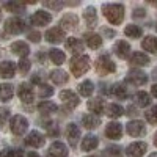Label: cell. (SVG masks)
<instances>
[{
	"instance_id": "19",
	"label": "cell",
	"mask_w": 157,
	"mask_h": 157,
	"mask_svg": "<svg viewBox=\"0 0 157 157\" xmlns=\"http://www.w3.org/2000/svg\"><path fill=\"white\" fill-rule=\"evenodd\" d=\"M14 63L13 61H0V77L2 78H11L14 77Z\"/></svg>"
},
{
	"instance_id": "7",
	"label": "cell",
	"mask_w": 157,
	"mask_h": 157,
	"mask_svg": "<svg viewBox=\"0 0 157 157\" xmlns=\"http://www.w3.org/2000/svg\"><path fill=\"white\" fill-rule=\"evenodd\" d=\"M148 146L145 141H135V143H130L126 149V154L127 157H143L146 152Z\"/></svg>"
},
{
	"instance_id": "13",
	"label": "cell",
	"mask_w": 157,
	"mask_h": 157,
	"mask_svg": "<svg viewBox=\"0 0 157 157\" xmlns=\"http://www.w3.org/2000/svg\"><path fill=\"white\" fill-rule=\"evenodd\" d=\"M60 25H61V30H74L77 25H78V17L74 13H68L64 14L60 21Z\"/></svg>"
},
{
	"instance_id": "50",
	"label": "cell",
	"mask_w": 157,
	"mask_h": 157,
	"mask_svg": "<svg viewBox=\"0 0 157 157\" xmlns=\"http://www.w3.org/2000/svg\"><path fill=\"white\" fill-rule=\"evenodd\" d=\"M27 157H39V154H36L35 151H30V152L27 154Z\"/></svg>"
},
{
	"instance_id": "14",
	"label": "cell",
	"mask_w": 157,
	"mask_h": 157,
	"mask_svg": "<svg viewBox=\"0 0 157 157\" xmlns=\"http://www.w3.org/2000/svg\"><path fill=\"white\" fill-rule=\"evenodd\" d=\"M17 94H19L21 101H22V102H25V104H32V102H33V99H35L33 90H32V86H30V85H27V83H21V85H19Z\"/></svg>"
},
{
	"instance_id": "3",
	"label": "cell",
	"mask_w": 157,
	"mask_h": 157,
	"mask_svg": "<svg viewBox=\"0 0 157 157\" xmlns=\"http://www.w3.org/2000/svg\"><path fill=\"white\" fill-rule=\"evenodd\" d=\"M10 124H11V132L14 135H24L27 132V127H29V121L22 115H14L11 118Z\"/></svg>"
},
{
	"instance_id": "4",
	"label": "cell",
	"mask_w": 157,
	"mask_h": 157,
	"mask_svg": "<svg viewBox=\"0 0 157 157\" xmlns=\"http://www.w3.org/2000/svg\"><path fill=\"white\" fill-rule=\"evenodd\" d=\"M96 71L101 74V75H105V74H112L116 71V64L109 58V55H102L98 58V63H96Z\"/></svg>"
},
{
	"instance_id": "29",
	"label": "cell",
	"mask_w": 157,
	"mask_h": 157,
	"mask_svg": "<svg viewBox=\"0 0 157 157\" xmlns=\"http://www.w3.org/2000/svg\"><path fill=\"white\" fill-rule=\"evenodd\" d=\"M66 47L71 52H74V54H80L83 50V43L78 38H68L66 39Z\"/></svg>"
},
{
	"instance_id": "28",
	"label": "cell",
	"mask_w": 157,
	"mask_h": 157,
	"mask_svg": "<svg viewBox=\"0 0 157 157\" xmlns=\"http://www.w3.org/2000/svg\"><path fill=\"white\" fill-rule=\"evenodd\" d=\"M88 109H90V112L93 113V115H96V116H98L99 113H102V112H104L105 105H104V101H102V99L96 98V99L88 101Z\"/></svg>"
},
{
	"instance_id": "44",
	"label": "cell",
	"mask_w": 157,
	"mask_h": 157,
	"mask_svg": "<svg viewBox=\"0 0 157 157\" xmlns=\"http://www.w3.org/2000/svg\"><path fill=\"white\" fill-rule=\"evenodd\" d=\"M8 118H10V110L6 107L0 109V126H5L6 121H8Z\"/></svg>"
},
{
	"instance_id": "37",
	"label": "cell",
	"mask_w": 157,
	"mask_h": 157,
	"mask_svg": "<svg viewBox=\"0 0 157 157\" xmlns=\"http://www.w3.org/2000/svg\"><path fill=\"white\" fill-rule=\"evenodd\" d=\"M124 33H126V36H129V38L137 39V38H140V36L143 35V30L138 27V25L130 24V25H127V27L124 29Z\"/></svg>"
},
{
	"instance_id": "2",
	"label": "cell",
	"mask_w": 157,
	"mask_h": 157,
	"mask_svg": "<svg viewBox=\"0 0 157 157\" xmlns=\"http://www.w3.org/2000/svg\"><path fill=\"white\" fill-rule=\"evenodd\" d=\"M69 68H71V72L75 75V77H80L83 75L88 69H90V57L88 55H78V57H74L69 63Z\"/></svg>"
},
{
	"instance_id": "48",
	"label": "cell",
	"mask_w": 157,
	"mask_h": 157,
	"mask_svg": "<svg viewBox=\"0 0 157 157\" xmlns=\"http://www.w3.org/2000/svg\"><path fill=\"white\" fill-rule=\"evenodd\" d=\"M145 14H146V11L143 8H135L134 10V17H145Z\"/></svg>"
},
{
	"instance_id": "27",
	"label": "cell",
	"mask_w": 157,
	"mask_h": 157,
	"mask_svg": "<svg viewBox=\"0 0 157 157\" xmlns=\"http://www.w3.org/2000/svg\"><path fill=\"white\" fill-rule=\"evenodd\" d=\"M82 124L86 129H96L101 124V120H99V116H96L93 113H88V115H85L82 118Z\"/></svg>"
},
{
	"instance_id": "1",
	"label": "cell",
	"mask_w": 157,
	"mask_h": 157,
	"mask_svg": "<svg viewBox=\"0 0 157 157\" xmlns=\"http://www.w3.org/2000/svg\"><path fill=\"white\" fill-rule=\"evenodd\" d=\"M102 13L112 25H120L124 19V6L121 3H107L102 5Z\"/></svg>"
},
{
	"instance_id": "35",
	"label": "cell",
	"mask_w": 157,
	"mask_h": 157,
	"mask_svg": "<svg viewBox=\"0 0 157 157\" xmlns=\"http://www.w3.org/2000/svg\"><path fill=\"white\" fill-rule=\"evenodd\" d=\"M135 102L138 107H148L151 104V96L148 93H145V91H138L135 94Z\"/></svg>"
},
{
	"instance_id": "26",
	"label": "cell",
	"mask_w": 157,
	"mask_h": 157,
	"mask_svg": "<svg viewBox=\"0 0 157 157\" xmlns=\"http://www.w3.org/2000/svg\"><path fill=\"white\" fill-rule=\"evenodd\" d=\"M85 41H86V46L90 49H99L102 46V38L96 33H86L85 36Z\"/></svg>"
},
{
	"instance_id": "25",
	"label": "cell",
	"mask_w": 157,
	"mask_h": 157,
	"mask_svg": "<svg viewBox=\"0 0 157 157\" xmlns=\"http://www.w3.org/2000/svg\"><path fill=\"white\" fill-rule=\"evenodd\" d=\"M49 77H50V80L54 82V83H57V85H63V83H66V82L69 80L68 74L64 72V71H61V69H55V71H52Z\"/></svg>"
},
{
	"instance_id": "56",
	"label": "cell",
	"mask_w": 157,
	"mask_h": 157,
	"mask_svg": "<svg viewBox=\"0 0 157 157\" xmlns=\"http://www.w3.org/2000/svg\"><path fill=\"white\" fill-rule=\"evenodd\" d=\"M86 157H94V155H86Z\"/></svg>"
},
{
	"instance_id": "54",
	"label": "cell",
	"mask_w": 157,
	"mask_h": 157,
	"mask_svg": "<svg viewBox=\"0 0 157 157\" xmlns=\"http://www.w3.org/2000/svg\"><path fill=\"white\" fill-rule=\"evenodd\" d=\"M0 21H2V10H0Z\"/></svg>"
},
{
	"instance_id": "30",
	"label": "cell",
	"mask_w": 157,
	"mask_h": 157,
	"mask_svg": "<svg viewBox=\"0 0 157 157\" xmlns=\"http://www.w3.org/2000/svg\"><path fill=\"white\" fill-rule=\"evenodd\" d=\"M49 57H50L52 63H54V64H58V66H60V64H63L64 60H66V55H64V52L60 50V49H50Z\"/></svg>"
},
{
	"instance_id": "9",
	"label": "cell",
	"mask_w": 157,
	"mask_h": 157,
	"mask_svg": "<svg viewBox=\"0 0 157 157\" xmlns=\"http://www.w3.org/2000/svg\"><path fill=\"white\" fill-rule=\"evenodd\" d=\"M46 41L50 44H58L64 41V30L61 27H52L46 32Z\"/></svg>"
},
{
	"instance_id": "31",
	"label": "cell",
	"mask_w": 157,
	"mask_h": 157,
	"mask_svg": "<svg viewBox=\"0 0 157 157\" xmlns=\"http://www.w3.org/2000/svg\"><path fill=\"white\" fill-rule=\"evenodd\" d=\"M105 113L110 118H120L121 115H124V109L120 105V104H109L105 107Z\"/></svg>"
},
{
	"instance_id": "6",
	"label": "cell",
	"mask_w": 157,
	"mask_h": 157,
	"mask_svg": "<svg viewBox=\"0 0 157 157\" xmlns=\"http://www.w3.org/2000/svg\"><path fill=\"white\" fill-rule=\"evenodd\" d=\"M60 99L63 101V104H64L68 109H75L78 104H80V99H78V96L74 93V91H71V90L61 91V93H60Z\"/></svg>"
},
{
	"instance_id": "46",
	"label": "cell",
	"mask_w": 157,
	"mask_h": 157,
	"mask_svg": "<svg viewBox=\"0 0 157 157\" xmlns=\"http://www.w3.org/2000/svg\"><path fill=\"white\" fill-rule=\"evenodd\" d=\"M47 132H49V135L57 137V135H58V127L54 126V124H49V126H47Z\"/></svg>"
},
{
	"instance_id": "49",
	"label": "cell",
	"mask_w": 157,
	"mask_h": 157,
	"mask_svg": "<svg viewBox=\"0 0 157 157\" xmlns=\"http://www.w3.org/2000/svg\"><path fill=\"white\" fill-rule=\"evenodd\" d=\"M151 93H152V96H154V98H157V83H154V85H152Z\"/></svg>"
},
{
	"instance_id": "36",
	"label": "cell",
	"mask_w": 157,
	"mask_h": 157,
	"mask_svg": "<svg viewBox=\"0 0 157 157\" xmlns=\"http://www.w3.org/2000/svg\"><path fill=\"white\" fill-rule=\"evenodd\" d=\"M13 94H14V90H13V86L10 83L0 85V99L2 101H10L13 98Z\"/></svg>"
},
{
	"instance_id": "22",
	"label": "cell",
	"mask_w": 157,
	"mask_h": 157,
	"mask_svg": "<svg viewBox=\"0 0 157 157\" xmlns=\"http://www.w3.org/2000/svg\"><path fill=\"white\" fill-rule=\"evenodd\" d=\"M130 64H134V66H148L149 57L146 54H143V52H135L130 57Z\"/></svg>"
},
{
	"instance_id": "20",
	"label": "cell",
	"mask_w": 157,
	"mask_h": 157,
	"mask_svg": "<svg viewBox=\"0 0 157 157\" xmlns=\"http://www.w3.org/2000/svg\"><path fill=\"white\" fill-rule=\"evenodd\" d=\"M83 19H85V22H86V25H88L90 29L96 27V24H98L96 8H94V6H88V8L83 11Z\"/></svg>"
},
{
	"instance_id": "43",
	"label": "cell",
	"mask_w": 157,
	"mask_h": 157,
	"mask_svg": "<svg viewBox=\"0 0 157 157\" xmlns=\"http://www.w3.org/2000/svg\"><path fill=\"white\" fill-rule=\"evenodd\" d=\"M30 68H32V63H30L29 58H22V60L19 61V71H21L22 74H27V72L30 71Z\"/></svg>"
},
{
	"instance_id": "42",
	"label": "cell",
	"mask_w": 157,
	"mask_h": 157,
	"mask_svg": "<svg viewBox=\"0 0 157 157\" xmlns=\"http://www.w3.org/2000/svg\"><path fill=\"white\" fill-rule=\"evenodd\" d=\"M121 155V149L118 146H109L104 151V157H120Z\"/></svg>"
},
{
	"instance_id": "10",
	"label": "cell",
	"mask_w": 157,
	"mask_h": 157,
	"mask_svg": "<svg viewBox=\"0 0 157 157\" xmlns=\"http://www.w3.org/2000/svg\"><path fill=\"white\" fill-rule=\"evenodd\" d=\"M126 130L130 137H140L146 132L145 129V123L143 121H138V120H134V121H129L127 126H126Z\"/></svg>"
},
{
	"instance_id": "16",
	"label": "cell",
	"mask_w": 157,
	"mask_h": 157,
	"mask_svg": "<svg viewBox=\"0 0 157 157\" xmlns=\"http://www.w3.org/2000/svg\"><path fill=\"white\" fill-rule=\"evenodd\" d=\"M66 137L69 140L71 146H77V141H78V138H80V129L77 127V124L69 123L66 126Z\"/></svg>"
},
{
	"instance_id": "12",
	"label": "cell",
	"mask_w": 157,
	"mask_h": 157,
	"mask_svg": "<svg viewBox=\"0 0 157 157\" xmlns=\"http://www.w3.org/2000/svg\"><path fill=\"white\" fill-rule=\"evenodd\" d=\"M25 143L32 148H41V146H44L46 138H44L43 134H39L38 130H32V132L27 135V138H25Z\"/></svg>"
},
{
	"instance_id": "32",
	"label": "cell",
	"mask_w": 157,
	"mask_h": 157,
	"mask_svg": "<svg viewBox=\"0 0 157 157\" xmlns=\"http://www.w3.org/2000/svg\"><path fill=\"white\" fill-rule=\"evenodd\" d=\"M93 91H94V83L91 80H85V82H82L80 85H78V93H80V96L90 98L91 94H93Z\"/></svg>"
},
{
	"instance_id": "41",
	"label": "cell",
	"mask_w": 157,
	"mask_h": 157,
	"mask_svg": "<svg viewBox=\"0 0 157 157\" xmlns=\"http://www.w3.org/2000/svg\"><path fill=\"white\" fill-rule=\"evenodd\" d=\"M44 5H46L47 8H52V10L58 11V10H61V8L64 6V2H61V0H46Z\"/></svg>"
},
{
	"instance_id": "18",
	"label": "cell",
	"mask_w": 157,
	"mask_h": 157,
	"mask_svg": "<svg viewBox=\"0 0 157 157\" xmlns=\"http://www.w3.org/2000/svg\"><path fill=\"white\" fill-rule=\"evenodd\" d=\"M49 152H50V155H54V157H68V148L61 141L52 143L50 148H49Z\"/></svg>"
},
{
	"instance_id": "23",
	"label": "cell",
	"mask_w": 157,
	"mask_h": 157,
	"mask_svg": "<svg viewBox=\"0 0 157 157\" xmlns=\"http://www.w3.org/2000/svg\"><path fill=\"white\" fill-rule=\"evenodd\" d=\"M98 145H99V140H98V137L96 135H86V137H83V140H82V149L83 151H93V149H96L98 148Z\"/></svg>"
},
{
	"instance_id": "45",
	"label": "cell",
	"mask_w": 157,
	"mask_h": 157,
	"mask_svg": "<svg viewBox=\"0 0 157 157\" xmlns=\"http://www.w3.org/2000/svg\"><path fill=\"white\" fill-rule=\"evenodd\" d=\"M6 157H24V152L21 149H10Z\"/></svg>"
},
{
	"instance_id": "24",
	"label": "cell",
	"mask_w": 157,
	"mask_h": 157,
	"mask_svg": "<svg viewBox=\"0 0 157 157\" xmlns=\"http://www.w3.org/2000/svg\"><path fill=\"white\" fill-rule=\"evenodd\" d=\"M141 47L146 52H151V54H157V38L155 36H145V39L141 41Z\"/></svg>"
},
{
	"instance_id": "17",
	"label": "cell",
	"mask_w": 157,
	"mask_h": 157,
	"mask_svg": "<svg viewBox=\"0 0 157 157\" xmlns=\"http://www.w3.org/2000/svg\"><path fill=\"white\" fill-rule=\"evenodd\" d=\"M11 52L14 55L21 57V58H25V57H29V54H30V47H29L27 43H24V41H16V43L11 44Z\"/></svg>"
},
{
	"instance_id": "52",
	"label": "cell",
	"mask_w": 157,
	"mask_h": 157,
	"mask_svg": "<svg viewBox=\"0 0 157 157\" xmlns=\"http://www.w3.org/2000/svg\"><path fill=\"white\" fill-rule=\"evenodd\" d=\"M152 74H154V78H157V68L154 69V72H152Z\"/></svg>"
},
{
	"instance_id": "21",
	"label": "cell",
	"mask_w": 157,
	"mask_h": 157,
	"mask_svg": "<svg viewBox=\"0 0 157 157\" xmlns=\"http://www.w3.org/2000/svg\"><path fill=\"white\" fill-rule=\"evenodd\" d=\"M113 50H115V54L120 57V58H127L129 54H130V46H129L127 41H118L115 44Z\"/></svg>"
},
{
	"instance_id": "40",
	"label": "cell",
	"mask_w": 157,
	"mask_h": 157,
	"mask_svg": "<svg viewBox=\"0 0 157 157\" xmlns=\"http://www.w3.org/2000/svg\"><path fill=\"white\" fill-rule=\"evenodd\" d=\"M145 116H146L148 123H151V124H157V105L151 107V109L145 113Z\"/></svg>"
},
{
	"instance_id": "53",
	"label": "cell",
	"mask_w": 157,
	"mask_h": 157,
	"mask_svg": "<svg viewBox=\"0 0 157 157\" xmlns=\"http://www.w3.org/2000/svg\"><path fill=\"white\" fill-rule=\"evenodd\" d=\"M149 157H157V152H154V154H151Z\"/></svg>"
},
{
	"instance_id": "5",
	"label": "cell",
	"mask_w": 157,
	"mask_h": 157,
	"mask_svg": "<svg viewBox=\"0 0 157 157\" xmlns=\"http://www.w3.org/2000/svg\"><path fill=\"white\" fill-rule=\"evenodd\" d=\"M25 29H27V25H25V22L21 19V17H10L6 19L5 22V30L11 35H19L22 32H25Z\"/></svg>"
},
{
	"instance_id": "57",
	"label": "cell",
	"mask_w": 157,
	"mask_h": 157,
	"mask_svg": "<svg viewBox=\"0 0 157 157\" xmlns=\"http://www.w3.org/2000/svg\"><path fill=\"white\" fill-rule=\"evenodd\" d=\"M155 29H157V25H155Z\"/></svg>"
},
{
	"instance_id": "15",
	"label": "cell",
	"mask_w": 157,
	"mask_h": 157,
	"mask_svg": "<svg viewBox=\"0 0 157 157\" xmlns=\"http://www.w3.org/2000/svg\"><path fill=\"white\" fill-rule=\"evenodd\" d=\"M105 135L110 140H120L123 135V126L120 123H109L105 127Z\"/></svg>"
},
{
	"instance_id": "33",
	"label": "cell",
	"mask_w": 157,
	"mask_h": 157,
	"mask_svg": "<svg viewBox=\"0 0 157 157\" xmlns=\"http://www.w3.org/2000/svg\"><path fill=\"white\" fill-rule=\"evenodd\" d=\"M57 104H54L52 101H43V102H39V105H38V110L44 113V115H49V113H54L57 112Z\"/></svg>"
},
{
	"instance_id": "34",
	"label": "cell",
	"mask_w": 157,
	"mask_h": 157,
	"mask_svg": "<svg viewBox=\"0 0 157 157\" xmlns=\"http://www.w3.org/2000/svg\"><path fill=\"white\" fill-rule=\"evenodd\" d=\"M112 94L118 99H126L127 98V88L124 86V83H115L112 86Z\"/></svg>"
},
{
	"instance_id": "38",
	"label": "cell",
	"mask_w": 157,
	"mask_h": 157,
	"mask_svg": "<svg viewBox=\"0 0 157 157\" xmlns=\"http://www.w3.org/2000/svg\"><path fill=\"white\" fill-rule=\"evenodd\" d=\"M5 8L11 13H16V14H21V13L25 11V5L24 3H19V2H6L5 3Z\"/></svg>"
},
{
	"instance_id": "11",
	"label": "cell",
	"mask_w": 157,
	"mask_h": 157,
	"mask_svg": "<svg viewBox=\"0 0 157 157\" xmlns=\"http://www.w3.org/2000/svg\"><path fill=\"white\" fill-rule=\"evenodd\" d=\"M30 21H32L33 25H39V27H43V25H47V24L52 22V14L47 13V11H44V10H39V11H36L35 14L30 17Z\"/></svg>"
},
{
	"instance_id": "55",
	"label": "cell",
	"mask_w": 157,
	"mask_h": 157,
	"mask_svg": "<svg viewBox=\"0 0 157 157\" xmlns=\"http://www.w3.org/2000/svg\"><path fill=\"white\" fill-rule=\"evenodd\" d=\"M0 157H3V154H2V152H0Z\"/></svg>"
},
{
	"instance_id": "39",
	"label": "cell",
	"mask_w": 157,
	"mask_h": 157,
	"mask_svg": "<svg viewBox=\"0 0 157 157\" xmlns=\"http://www.w3.org/2000/svg\"><path fill=\"white\" fill-rule=\"evenodd\" d=\"M38 93H39V96H41V98H49V96H52V94H54V88H52L50 85H46V83H43V85H39Z\"/></svg>"
},
{
	"instance_id": "51",
	"label": "cell",
	"mask_w": 157,
	"mask_h": 157,
	"mask_svg": "<svg viewBox=\"0 0 157 157\" xmlns=\"http://www.w3.org/2000/svg\"><path fill=\"white\" fill-rule=\"evenodd\" d=\"M154 145H155V146H157V134H155V135H154Z\"/></svg>"
},
{
	"instance_id": "47",
	"label": "cell",
	"mask_w": 157,
	"mask_h": 157,
	"mask_svg": "<svg viewBox=\"0 0 157 157\" xmlns=\"http://www.w3.org/2000/svg\"><path fill=\"white\" fill-rule=\"evenodd\" d=\"M29 39H30V41H33V43H38L39 39H41V35H39L38 32H30L29 33Z\"/></svg>"
},
{
	"instance_id": "8",
	"label": "cell",
	"mask_w": 157,
	"mask_h": 157,
	"mask_svg": "<svg viewBox=\"0 0 157 157\" xmlns=\"http://www.w3.org/2000/svg\"><path fill=\"white\" fill-rule=\"evenodd\" d=\"M126 80L129 83H134L137 86H141V85H145L148 82V75L143 71H140V69H132V71H129Z\"/></svg>"
}]
</instances>
